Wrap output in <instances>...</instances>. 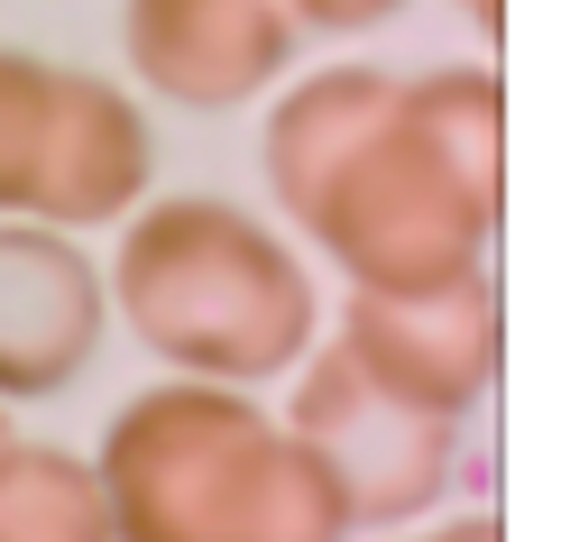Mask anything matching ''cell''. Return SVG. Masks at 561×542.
Instances as JSON below:
<instances>
[{
	"mask_svg": "<svg viewBox=\"0 0 561 542\" xmlns=\"http://www.w3.org/2000/svg\"><path fill=\"white\" fill-rule=\"evenodd\" d=\"M267 203L350 286H442L488 267L506 211L497 65H322L286 83L259 129Z\"/></svg>",
	"mask_w": 561,
	"mask_h": 542,
	"instance_id": "cell-1",
	"label": "cell"
},
{
	"mask_svg": "<svg viewBox=\"0 0 561 542\" xmlns=\"http://www.w3.org/2000/svg\"><path fill=\"white\" fill-rule=\"evenodd\" d=\"M102 487L129 542H332L350 506L332 469L304 451L230 377H157L102 423Z\"/></svg>",
	"mask_w": 561,
	"mask_h": 542,
	"instance_id": "cell-2",
	"label": "cell"
},
{
	"mask_svg": "<svg viewBox=\"0 0 561 542\" xmlns=\"http://www.w3.org/2000/svg\"><path fill=\"white\" fill-rule=\"evenodd\" d=\"M111 313L175 377L276 387L304 368V349L322 332V286L304 267V249L286 230H267L249 203L167 194L121 221Z\"/></svg>",
	"mask_w": 561,
	"mask_h": 542,
	"instance_id": "cell-3",
	"label": "cell"
},
{
	"mask_svg": "<svg viewBox=\"0 0 561 542\" xmlns=\"http://www.w3.org/2000/svg\"><path fill=\"white\" fill-rule=\"evenodd\" d=\"M286 423L304 433V451L332 469V487L350 506V533L414 524V515H433L442 497H451L460 414H433V405H414V395L378 387V377L341 349V332L304 349Z\"/></svg>",
	"mask_w": 561,
	"mask_h": 542,
	"instance_id": "cell-4",
	"label": "cell"
},
{
	"mask_svg": "<svg viewBox=\"0 0 561 542\" xmlns=\"http://www.w3.org/2000/svg\"><path fill=\"white\" fill-rule=\"evenodd\" d=\"M341 349L359 359L378 387L414 395L433 414H470L497 387L506 359V303L497 276H442V286H350L341 303Z\"/></svg>",
	"mask_w": 561,
	"mask_h": 542,
	"instance_id": "cell-5",
	"label": "cell"
},
{
	"mask_svg": "<svg viewBox=\"0 0 561 542\" xmlns=\"http://www.w3.org/2000/svg\"><path fill=\"white\" fill-rule=\"evenodd\" d=\"M304 46L295 0H121L129 74L175 111H249Z\"/></svg>",
	"mask_w": 561,
	"mask_h": 542,
	"instance_id": "cell-6",
	"label": "cell"
},
{
	"mask_svg": "<svg viewBox=\"0 0 561 542\" xmlns=\"http://www.w3.org/2000/svg\"><path fill=\"white\" fill-rule=\"evenodd\" d=\"M111 332V267L83 249V230L0 211V395L37 405L92 368Z\"/></svg>",
	"mask_w": 561,
	"mask_h": 542,
	"instance_id": "cell-7",
	"label": "cell"
},
{
	"mask_svg": "<svg viewBox=\"0 0 561 542\" xmlns=\"http://www.w3.org/2000/svg\"><path fill=\"white\" fill-rule=\"evenodd\" d=\"M157 175V138L148 111L129 102L111 74L56 65V111H46V148H37V184H28V221L56 230H111L148 203Z\"/></svg>",
	"mask_w": 561,
	"mask_h": 542,
	"instance_id": "cell-8",
	"label": "cell"
},
{
	"mask_svg": "<svg viewBox=\"0 0 561 542\" xmlns=\"http://www.w3.org/2000/svg\"><path fill=\"white\" fill-rule=\"evenodd\" d=\"M121 533L102 460L65 441H0V542H102Z\"/></svg>",
	"mask_w": 561,
	"mask_h": 542,
	"instance_id": "cell-9",
	"label": "cell"
},
{
	"mask_svg": "<svg viewBox=\"0 0 561 542\" xmlns=\"http://www.w3.org/2000/svg\"><path fill=\"white\" fill-rule=\"evenodd\" d=\"M46 111H56V65L28 46H0V211H28Z\"/></svg>",
	"mask_w": 561,
	"mask_h": 542,
	"instance_id": "cell-10",
	"label": "cell"
},
{
	"mask_svg": "<svg viewBox=\"0 0 561 542\" xmlns=\"http://www.w3.org/2000/svg\"><path fill=\"white\" fill-rule=\"evenodd\" d=\"M396 10H405V0H295L304 37H313V28H332V37H359V28H387Z\"/></svg>",
	"mask_w": 561,
	"mask_h": 542,
	"instance_id": "cell-11",
	"label": "cell"
},
{
	"mask_svg": "<svg viewBox=\"0 0 561 542\" xmlns=\"http://www.w3.org/2000/svg\"><path fill=\"white\" fill-rule=\"evenodd\" d=\"M451 10H460V19H470V28H479L488 46H497V28H506V0H451Z\"/></svg>",
	"mask_w": 561,
	"mask_h": 542,
	"instance_id": "cell-12",
	"label": "cell"
},
{
	"mask_svg": "<svg viewBox=\"0 0 561 542\" xmlns=\"http://www.w3.org/2000/svg\"><path fill=\"white\" fill-rule=\"evenodd\" d=\"M0 441H10V395H0Z\"/></svg>",
	"mask_w": 561,
	"mask_h": 542,
	"instance_id": "cell-13",
	"label": "cell"
}]
</instances>
